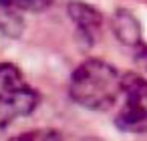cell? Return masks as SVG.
Masks as SVG:
<instances>
[{
    "mask_svg": "<svg viewBox=\"0 0 147 141\" xmlns=\"http://www.w3.org/2000/svg\"><path fill=\"white\" fill-rule=\"evenodd\" d=\"M115 28H117V34L121 36L123 43L137 45V49H141V45H139V24L129 12H119V16L115 20Z\"/></svg>",
    "mask_w": 147,
    "mask_h": 141,
    "instance_id": "5b68a950",
    "label": "cell"
},
{
    "mask_svg": "<svg viewBox=\"0 0 147 141\" xmlns=\"http://www.w3.org/2000/svg\"><path fill=\"white\" fill-rule=\"evenodd\" d=\"M123 77L105 61L91 59L75 69L69 85L71 99L81 107L103 111L119 101Z\"/></svg>",
    "mask_w": 147,
    "mask_h": 141,
    "instance_id": "6da1fadb",
    "label": "cell"
},
{
    "mask_svg": "<svg viewBox=\"0 0 147 141\" xmlns=\"http://www.w3.org/2000/svg\"><path fill=\"white\" fill-rule=\"evenodd\" d=\"M38 105V93L26 83L22 73L10 65H0V129L30 115Z\"/></svg>",
    "mask_w": 147,
    "mask_h": 141,
    "instance_id": "7a4b0ae2",
    "label": "cell"
},
{
    "mask_svg": "<svg viewBox=\"0 0 147 141\" xmlns=\"http://www.w3.org/2000/svg\"><path fill=\"white\" fill-rule=\"evenodd\" d=\"M69 14L75 22V26L79 28L83 40H87L89 45L97 40L99 32H101V24H103V16L99 10H95L89 4L83 2H71L69 4Z\"/></svg>",
    "mask_w": 147,
    "mask_h": 141,
    "instance_id": "277c9868",
    "label": "cell"
},
{
    "mask_svg": "<svg viewBox=\"0 0 147 141\" xmlns=\"http://www.w3.org/2000/svg\"><path fill=\"white\" fill-rule=\"evenodd\" d=\"M8 141H65L63 135L59 131H53V129H36V131H26V133H20Z\"/></svg>",
    "mask_w": 147,
    "mask_h": 141,
    "instance_id": "52a82bcc",
    "label": "cell"
},
{
    "mask_svg": "<svg viewBox=\"0 0 147 141\" xmlns=\"http://www.w3.org/2000/svg\"><path fill=\"white\" fill-rule=\"evenodd\" d=\"M115 125L127 133H147V79L125 75Z\"/></svg>",
    "mask_w": 147,
    "mask_h": 141,
    "instance_id": "3957f363",
    "label": "cell"
},
{
    "mask_svg": "<svg viewBox=\"0 0 147 141\" xmlns=\"http://www.w3.org/2000/svg\"><path fill=\"white\" fill-rule=\"evenodd\" d=\"M53 0H4V4L14 12H38L45 10Z\"/></svg>",
    "mask_w": 147,
    "mask_h": 141,
    "instance_id": "ba28073f",
    "label": "cell"
},
{
    "mask_svg": "<svg viewBox=\"0 0 147 141\" xmlns=\"http://www.w3.org/2000/svg\"><path fill=\"white\" fill-rule=\"evenodd\" d=\"M0 30L10 36H16L22 30V20H20L18 12L10 10L4 4V0H0Z\"/></svg>",
    "mask_w": 147,
    "mask_h": 141,
    "instance_id": "8992f818",
    "label": "cell"
}]
</instances>
